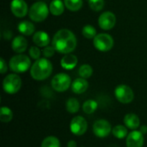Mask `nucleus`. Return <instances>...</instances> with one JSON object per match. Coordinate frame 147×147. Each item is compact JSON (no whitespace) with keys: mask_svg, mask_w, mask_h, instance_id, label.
<instances>
[{"mask_svg":"<svg viewBox=\"0 0 147 147\" xmlns=\"http://www.w3.org/2000/svg\"><path fill=\"white\" fill-rule=\"evenodd\" d=\"M49 12V8L47 7L46 3L42 1H38L33 3L29 8L28 16L32 21L35 22H40L47 19Z\"/></svg>","mask_w":147,"mask_h":147,"instance_id":"3","label":"nucleus"},{"mask_svg":"<svg viewBox=\"0 0 147 147\" xmlns=\"http://www.w3.org/2000/svg\"><path fill=\"white\" fill-rule=\"evenodd\" d=\"M140 131L143 134H144V131H145V134H146V133L147 132V127H145V126H144V127H142V128H141Z\"/></svg>","mask_w":147,"mask_h":147,"instance_id":"34","label":"nucleus"},{"mask_svg":"<svg viewBox=\"0 0 147 147\" xmlns=\"http://www.w3.org/2000/svg\"><path fill=\"white\" fill-rule=\"evenodd\" d=\"M18 31L23 34V35H31L34 33L35 30V27L34 25V23H32L29 21H22L21 22H19L18 26H17Z\"/></svg>","mask_w":147,"mask_h":147,"instance_id":"18","label":"nucleus"},{"mask_svg":"<svg viewBox=\"0 0 147 147\" xmlns=\"http://www.w3.org/2000/svg\"><path fill=\"white\" fill-rule=\"evenodd\" d=\"M51 84L55 91L64 92L67 90L71 86V79L66 73H58L53 78Z\"/></svg>","mask_w":147,"mask_h":147,"instance_id":"7","label":"nucleus"},{"mask_svg":"<svg viewBox=\"0 0 147 147\" xmlns=\"http://www.w3.org/2000/svg\"><path fill=\"white\" fill-rule=\"evenodd\" d=\"M94 47L100 52L110 51L114 47V39L109 34H98L93 39Z\"/></svg>","mask_w":147,"mask_h":147,"instance_id":"6","label":"nucleus"},{"mask_svg":"<svg viewBox=\"0 0 147 147\" xmlns=\"http://www.w3.org/2000/svg\"><path fill=\"white\" fill-rule=\"evenodd\" d=\"M55 48L53 47V46H47L45 47L42 50V54L44 55L45 58H51L53 56L54 53H55Z\"/></svg>","mask_w":147,"mask_h":147,"instance_id":"31","label":"nucleus"},{"mask_svg":"<svg viewBox=\"0 0 147 147\" xmlns=\"http://www.w3.org/2000/svg\"><path fill=\"white\" fill-rule=\"evenodd\" d=\"M116 23V17L111 11H105L100 15L98 18L99 27L103 30L112 29Z\"/></svg>","mask_w":147,"mask_h":147,"instance_id":"10","label":"nucleus"},{"mask_svg":"<svg viewBox=\"0 0 147 147\" xmlns=\"http://www.w3.org/2000/svg\"><path fill=\"white\" fill-rule=\"evenodd\" d=\"M52 44L57 52L63 54H68L76 49L77 39L71 30L62 28L54 34Z\"/></svg>","mask_w":147,"mask_h":147,"instance_id":"1","label":"nucleus"},{"mask_svg":"<svg viewBox=\"0 0 147 147\" xmlns=\"http://www.w3.org/2000/svg\"><path fill=\"white\" fill-rule=\"evenodd\" d=\"M65 3L62 0H53L49 4L50 13L53 16H60L65 10Z\"/></svg>","mask_w":147,"mask_h":147,"instance_id":"19","label":"nucleus"},{"mask_svg":"<svg viewBox=\"0 0 147 147\" xmlns=\"http://www.w3.org/2000/svg\"><path fill=\"white\" fill-rule=\"evenodd\" d=\"M112 133H113V135L117 139H124L125 137L127 136V129L126 127L122 125L115 126L112 129Z\"/></svg>","mask_w":147,"mask_h":147,"instance_id":"25","label":"nucleus"},{"mask_svg":"<svg viewBox=\"0 0 147 147\" xmlns=\"http://www.w3.org/2000/svg\"><path fill=\"white\" fill-rule=\"evenodd\" d=\"M10 9L13 15L19 18L24 17L29 10L24 0H12L10 3Z\"/></svg>","mask_w":147,"mask_h":147,"instance_id":"12","label":"nucleus"},{"mask_svg":"<svg viewBox=\"0 0 147 147\" xmlns=\"http://www.w3.org/2000/svg\"><path fill=\"white\" fill-rule=\"evenodd\" d=\"M97 106H98V104L95 100H93V99L87 100L83 104V110L85 114L90 115V114H93L96 110Z\"/></svg>","mask_w":147,"mask_h":147,"instance_id":"21","label":"nucleus"},{"mask_svg":"<svg viewBox=\"0 0 147 147\" xmlns=\"http://www.w3.org/2000/svg\"><path fill=\"white\" fill-rule=\"evenodd\" d=\"M33 42L39 47H47L50 43V37L44 31H37L33 35Z\"/></svg>","mask_w":147,"mask_h":147,"instance_id":"15","label":"nucleus"},{"mask_svg":"<svg viewBox=\"0 0 147 147\" xmlns=\"http://www.w3.org/2000/svg\"><path fill=\"white\" fill-rule=\"evenodd\" d=\"M104 0H89L90 8L94 11H100L104 7Z\"/></svg>","mask_w":147,"mask_h":147,"instance_id":"29","label":"nucleus"},{"mask_svg":"<svg viewBox=\"0 0 147 147\" xmlns=\"http://www.w3.org/2000/svg\"><path fill=\"white\" fill-rule=\"evenodd\" d=\"M144 142V134L138 130L131 132L127 137V147H143Z\"/></svg>","mask_w":147,"mask_h":147,"instance_id":"13","label":"nucleus"},{"mask_svg":"<svg viewBox=\"0 0 147 147\" xmlns=\"http://www.w3.org/2000/svg\"><path fill=\"white\" fill-rule=\"evenodd\" d=\"M22 87V79L21 78L15 73L9 74L6 76L3 81V90L10 95L17 93Z\"/></svg>","mask_w":147,"mask_h":147,"instance_id":"5","label":"nucleus"},{"mask_svg":"<svg viewBox=\"0 0 147 147\" xmlns=\"http://www.w3.org/2000/svg\"><path fill=\"white\" fill-rule=\"evenodd\" d=\"M60 65L65 70H72L78 65V58L71 53L65 54L61 59Z\"/></svg>","mask_w":147,"mask_h":147,"instance_id":"16","label":"nucleus"},{"mask_svg":"<svg viewBox=\"0 0 147 147\" xmlns=\"http://www.w3.org/2000/svg\"><path fill=\"white\" fill-rule=\"evenodd\" d=\"M66 9L71 11H78L83 6V0H64Z\"/></svg>","mask_w":147,"mask_h":147,"instance_id":"22","label":"nucleus"},{"mask_svg":"<svg viewBox=\"0 0 147 147\" xmlns=\"http://www.w3.org/2000/svg\"><path fill=\"white\" fill-rule=\"evenodd\" d=\"M13 118V112L8 107H2L0 110V120L2 122H9Z\"/></svg>","mask_w":147,"mask_h":147,"instance_id":"24","label":"nucleus"},{"mask_svg":"<svg viewBox=\"0 0 147 147\" xmlns=\"http://www.w3.org/2000/svg\"><path fill=\"white\" fill-rule=\"evenodd\" d=\"M9 65L12 71L16 73H23L29 69L31 61L27 55L19 53L10 59Z\"/></svg>","mask_w":147,"mask_h":147,"instance_id":"4","label":"nucleus"},{"mask_svg":"<svg viewBox=\"0 0 147 147\" xmlns=\"http://www.w3.org/2000/svg\"><path fill=\"white\" fill-rule=\"evenodd\" d=\"M124 123L127 127L135 130L140 127V118L135 114H127L124 117Z\"/></svg>","mask_w":147,"mask_h":147,"instance_id":"20","label":"nucleus"},{"mask_svg":"<svg viewBox=\"0 0 147 147\" xmlns=\"http://www.w3.org/2000/svg\"><path fill=\"white\" fill-rule=\"evenodd\" d=\"M87 127H88V123L83 116L74 117L70 124V129L71 133L78 136L84 134L85 132L87 131Z\"/></svg>","mask_w":147,"mask_h":147,"instance_id":"9","label":"nucleus"},{"mask_svg":"<svg viewBox=\"0 0 147 147\" xmlns=\"http://www.w3.org/2000/svg\"><path fill=\"white\" fill-rule=\"evenodd\" d=\"M89 87V84L85 78H76L71 84V90L76 94H82L87 90Z\"/></svg>","mask_w":147,"mask_h":147,"instance_id":"17","label":"nucleus"},{"mask_svg":"<svg viewBox=\"0 0 147 147\" xmlns=\"http://www.w3.org/2000/svg\"><path fill=\"white\" fill-rule=\"evenodd\" d=\"M66 110L71 114H75L79 110L80 104L76 98H70L66 102Z\"/></svg>","mask_w":147,"mask_h":147,"instance_id":"23","label":"nucleus"},{"mask_svg":"<svg viewBox=\"0 0 147 147\" xmlns=\"http://www.w3.org/2000/svg\"><path fill=\"white\" fill-rule=\"evenodd\" d=\"M53 72V65L47 58H40L32 65L30 69L31 77L37 81H42L49 78Z\"/></svg>","mask_w":147,"mask_h":147,"instance_id":"2","label":"nucleus"},{"mask_svg":"<svg viewBox=\"0 0 147 147\" xmlns=\"http://www.w3.org/2000/svg\"><path fill=\"white\" fill-rule=\"evenodd\" d=\"M115 96L116 99L124 104L130 103L134 98V94L133 90L126 84H120L115 90Z\"/></svg>","mask_w":147,"mask_h":147,"instance_id":"8","label":"nucleus"},{"mask_svg":"<svg viewBox=\"0 0 147 147\" xmlns=\"http://www.w3.org/2000/svg\"><path fill=\"white\" fill-rule=\"evenodd\" d=\"M28 53H29V56H30L33 59L37 60V59H40L41 52H40V50L39 49V47H30Z\"/></svg>","mask_w":147,"mask_h":147,"instance_id":"30","label":"nucleus"},{"mask_svg":"<svg viewBox=\"0 0 147 147\" xmlns=\"http://www.w3.org/2000/svg\"><path fill=\"white\" fill-rule=\"evenodd\" d=\"M12 50L16 53H22L28 48V41L22 35H17L11 42Z\"/></svg>","mask_w":147,"mask_h":147,"instance_id":"14","label":"nucleus"},{"mask_svg":"<svg viewBox=\"0 0 147 147\" xmlns=\"http://www.w3.org/2000/svg\"><path fill=\"white\" fill-rule=\"evenodd\" d=\"M67 147H77V144L74 140H71L68 142L67 144Z\"/></svg>","mask_w":147,"mask_h":147,"instance_id":"33","label":"nucleus"},{"mask_svg":"<svg viewBox=\"0 0 147 147\" xmlns=\"http://www.w3.org/2000/svg\"><path fill=\"white\" fill-rule=\"evenodd\" d=\"M82 34L86 39H94L96 36V30L92 25H85L82 29Z\"/></svg>","mask_w":147,"mask_h":147,"instance_id":"27","label":"nucleus"},{"mask_svg":"<svg viewBox=\"0 0 147 147\" xmlns=\"http://www.w3.org/2000/svg\"><path fill=\"white\" fill-rule=\"evenodd\" d=\"M7 70H8L7 64H6L5 60H4L3 58H1V59H0V72H1L2 74H4V73L7 71Z\"/></svg>","mask_w":147,"mask_h":147,"instance_id":"32","label":"nucleus"},{"mask_svg":"<svg viewBox=\"0 0 147 147\" xmlns=\"http://www.w3.org/2000/svg\"><path fill=\"white\" fill-rule=\"evenodd\" d=\"M112 131L111 124L103 119L96 121L93 125V132L96 136L99 138H105L109 136L110 132Z\"/></svg>","mask_w":147,"mask_h":147,"instance_id":"11","label":"nucleus"},{"mask_svg":"<svg viewBox=\"0 0 147 147\" xmlns=\"http://www.w3.org/2000/svg\"><path fill=\"white\" fill-rule=\"evenodd\" d=\"M93 69L90 65H83L78 69V74L83 78H89L92 76Z\"/></svg>","mask_w":147,"mask_h":147,"instance_id":"28","label":"nucleus"},{"mask_svg":"<svg viewBox=\"0 0 147 147\" xmlns=\"http://www.w3.org/2000/svg\"><path fill=\"white\" fill-rule=\"evenodd\" d=\"M40 147H60L59 140L54 136H48L41 143Z\"/></svg>","mask_w":147,"mask_h":147,"instance_id":"26","label":"nucleus"}]
</instances>
